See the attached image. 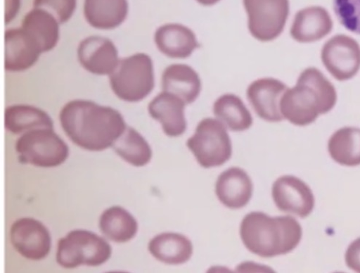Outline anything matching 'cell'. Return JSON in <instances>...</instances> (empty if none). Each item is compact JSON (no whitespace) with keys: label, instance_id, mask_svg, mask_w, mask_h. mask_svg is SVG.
<instances>
[{"label":"cell","instance_id":"obj_1","mask_svg":"<svg viewBox=\"0 0 360 273\" xmlns=\"http://www.w3.org/2000/svg\"><path fill=\"white\" fill-rule=\"evenodd\" d=\"M59 119L72 143L91 151L112 147L127 127L117 110L84 100L67 103L60 112Z\"/></svg>","mask_w":360,"mask_h":273},{"label":"cell","instance_id":"obj_2","mask_svg":"<svg viewBox=\"0 0 360 273\" xmlns=\"http://www.w3.org/2000/svg\"><path fill=\"white\" fill-rule=\"evenodd\" d=\"M337 102L333 84L321 71L309 68L300 75L296 85L288 89L280 101V110L294 125L314 122L319 115L330 112Z\"/></svg>","mask_w":360,"mask_h":273},{"label":"cell","instance_id":"obj_3","mask_svg":"<svg viewBox=\"0 0 360 273\" xmlns=\"http://www.w3.org/2000/svg\"><path fill=\"white\" fill-rule=\"evenodd\" d=\"M240 236L255 255L271 258L293 250L301 242L302 227L292 217H271L262 212H252L243 220Z\"/></svg>","mask_w":360,"mask_h":273},{"label":"cell","instance_id":"obj_4","mask_svg":"<svg viewBox=\"0 0 360 273\" xmlns=\"http://www.w3.org/2000/svg\"><path fill=\"white\" fill-rule=\"evenodd\" d=\"M114 94L124 101H142L155 87L154 66L150 56L138 53L120 60L110 75Z\"/></svg>","mask_w":360,"mask_h":273},{"label":"cell","instance_id":"obj_5","mask_svg":"<svg viewBox=\"0 0 360 273\" xmlns=\"http://www.w3.org/2000/svg\"><path fill=\"white\" fill-rule=\"evenodd\" d=\"M112 248L102 237L86 230H73L58 243L56 261L59 265L72 269L81 265L96 267L111 257Z\"/></svg>","mask_w":360,"mask_h":273},{"label":"cell","instance_id":"obj_6","mask_svg":"<svg viewBox=\"0 0 360 273\" xmlns=\"http://www.w3.org/2000/svg\"><path fill=\"white\" fill-rule=\"evenodd\" d=\"M19 161L37 167H54L63 164L69 148L53 129H37L23 134L15 145Z\"/></svg>","mask_w":360,"mask_h":273},{"label":"cell","instance_id":"obj_7","mask_svg":"<svg viewBox=\"0 0 360 273\" xmlns=\"http://www.w3.org/2000/svg\"><path fill=\"white\" fill-rule=\"evenodd\" d=\"M198 164L205 168L221 166L230 160L232 144L226 126L218 120L200 122L187 141Z\"/></svg>","mask_w":360,"mask_h":273},{"label":"cell","instance_id":"obj_8","mask_svg":"<svg viewBox=\"0 0 360 273\" xmlns=\"http://www.w3.org/2000/svg\"><path fill=\"white\" fill-rule=\"evenodd\" d=\"M248 29L256 40L269 42L283 32L289 13V0H243Z\"/></svg>","mask_w":360,"mask_h":273},{"label":"cell","instance_id":"obj_9","mask_svg":"<svg viewBox=\"0 0 360 273\" xmlns=\"http://www.w3.org/2000/svg\"><path fill=\"white\" fill-rule=\"evenodd\" d=\"M321 58L328 71L340 82L352 79L360 69V46L349 36L339 34L330 39Z\"/></svg>","mask_w":360,"mask_h":273},{"label":"cell","instance_id":"obj_10","mask_svg":"<svg viewBox=\"0 0 360 273\" xmlns=\"http://www.w3.org/2000/svg\"><path fill=\"white\" fill-rule=\"evenodd\" d=\"M11 241L20 255L32 260L46 258L51 248L49 229L32 218L20 219L13 223L11 228Z\"/></svg>","mask_w":360,"mask_h":273},{"label":"cell","instance_id":"obj_11","mask_svg":"<svg viewBox=\"0 0 360 273\" xmlns=\"http://www.w3.org/2000/svg\"><path fill=\"white\" fill-rule=\"evenodd\" d=\"M272 197L280 210L301 218L309 216L314 208L315 200L309 186L292 175H285L274 182Z\"/></svg>","mask_w":360,"mask_h":273},{"label":"cell","instance_id":"obj_12","mask_svg":"<svg viewBox=\"0 0 360 273\" xmlns=\"http://www.w3.org/2000/svg\"><path fill=\"white\" fill-rule=\"evenodd\" d=\"M288 89L281 81L264 77L248 87L247 96L259 118L269 122H279L285 120L280 110V101Z\"/></svg>","mask_w":360,"mask_h":273},{"label":"cell","instance_id":"obj_13","mask_svg":"<svg viewBox=\"0 0 360 273\" xmlns=\"http://www.w3.org/2000/svg\"><path fill=\"white\" fill-rule=\"evenodd\" d=\"M78 61L89 72L96 75H110L119 63L118 51L108 38L91 36L79 43Z\"/></svg>","mask_w":360,"mask_h":273},{"label":"cell","instance_id":"obj_14","mask_svg":"<svg viewBox=\"0 0 360 273\" xmlns=\"http://www.w3.org/2000/svg\"><path fill=\"white\" fill-rule=\"evenodd\" d=\"M5 44V68L9 72H22L31 68L43 53L35 39L22 27L6 32Z\"/></svg>","mask_w":360,"mask_h":273},{"label":"cell","instance_id":"obj_15","mask_svg":"<svg viewBox=\"0 0 360 273\" xmlns=\"http://www.w3.org/2000/svg\"><path fill=\"white\" fill-rule=\"evenodd\" d=\"M186 106L176 95L163 91L150 103L148 112L153 119L162 124L167 136H179L184 134L187 129Z\"/></svg>","mask_w":360,"mask_h":273},{"label":"cell","instance_id":"obj_16","mask_svg":"<svg viewBox=\"0 0 360 273\" xmlns=\"http://www.w3.org/2000/svg\"><path fill=\"white\" fill-rule=\"evenodd\" d=\"M217 198L230 209H240L250 202L253 185L248 174L239 167H231L219 175L215 187Z\"/></svg>","mask_w":360,"mask_h":273},{"label":"cell","instance_id":"obj_17","mask_svg":"<svg viewBox=\"0 0 360 273\" xmlns=\"http://www.w3.org/2000/svg\"><path fill=\"white\" fill-rule=\"evenodd\" d=\"M333 26L329 13L322 7L313 6L297 13L290 34L298 43L309 44L321 40L329 34Z\"/></svg>","mask_w":360,"mask_h":273},{"label":"cell","instance_id":"obj_18","mask_svg":"<svg viewBox=\"0 0 360 273\" xmlns=\"http://www.w3.org/2000/svg\"><path fill=\"white\" fill-rule=\"evenodd\" d=\"M155 44L160 52L172 58H186L200 47L194 32L179 24H167L158 28Z\"/></svg>","mask_w":360,"mask_h":273},{"label":"cell","instance_id":"obj_19","mask_svg":"<svg viewBox=\"0 0 360 273\" xmlns=\"http://www.w3.org/2000/svg\"><path fill=\"white\" fill-rule=\"evenodd\" d=\"M164 91L174 94L186 105L194 103L202 91V81L198 72L185 64L168 66L162 75Z\"/></svg>","mask_w":360,"mask_h":273},{"label":"cell","instance_id":"obj_20","mask_svg":"<svg viewBox=\"0 0 360 273\" xmlns=\"http://www.w3.org/2000/svg\"><path fill=\"white\" fill-rule=\"evenodd\" d=\"M127 0H85L84 15L87 23L98 30H113L126 20Z\"/></svg>","mask_w":360,"mask_h":273},{"label":"cell","instance_id":"obj_21","mask_svg":"<svg viewBox=\"0 0 360 273\" xmlns=\"http://www.w3.org/2000/svg\"><path fill=\"white\" fill-rule=\"evenodd\" d=\"M151 255L158 261L168 265L187 262L193 255V244L185 236L176 233H162L149 243Z\"/></svg>","mask_w":360,"mask_h":273},{"label":"cell","instance_id":"obj_22","mask_svg":"<svg viewBox=\"0 0 360 273\" xmlns=\"http://www.w3.org/2000/svg\"><path fill=\"white\" fill-rule=\"evenodd\" d=\"M60 24L50 13L34 8L25 16L22 27L27 31L41 46L43 53L52 51L59 41Z\"/></svg>","mask_w":360,"mask_h":273},{"label":"cell","instance_id":"obj_23","mask_svg":"<svg viewBox=\"0 0 360 273\" xmlns=\"http://www.w3.org/2000/svg\"><path fill=\"white\" fill-rule=\"evenodd\" d=\"M5 126L15 134L43 128L53 129V122L44 110L29 105H14L5 113Z\"/></svg>","mask_w":360,"mask_h":273},{"label":"cell","instance_id":"obj_24","mask_svg":"<svg viewBox=\"0 0 360 273\" xmlns=\"http://www.w3.org/2000/svg\"><path fill=\"white\" fill-rule=\"evenodd\" d=\"M216 118L233 132H243L251 127L253 118L244 102L233 94H226L214 102Z\"/></svg>","mask_w":360,"mask_h":273},{"label":"cell","instance_id":"obj_25","mask_svg":"<svg viewBox=\"0 0 360 273\" xmlns=\"http://www.w3.org/2000/svg\"><path fill=\"white\" fill-rule=\"evenodd\" d=\"M99 227L103 235L115 243H126L135 237L138 224L124 208L113 206L107 209L100 217Z\"/></svg>","mask_w":360,"mask_h":273},{"label":"cell","instance_id":"obj_26","mask_svg":"<svg viewBox=\"0 0 360 273\" xmlns=\"http://www.w3.org/2000/svg\"><path fill=\"white\" fill-rule=\"evenodd\" d=\"M331 158L337 163L354 167L360 165V129L345 127L336 131L328 142Z\"/></svg>","mask_w":360,"mask_h":273},{"label":"cell","instance_id":"obj_27","mask_svg":"<svg viewBox=\"0 0 360 273\" xmlns=\"http://www.w3.org/2000/svg\"><path fill=\"white\" fill-rule=\"evenodd\" d=\"M114 151L128 163L135 167L148 165L152 158L150 145L136 130L127 127L112 146Z\"/></svg>","mask_w":360,"mask_h":273},{"label":"cell","instance_id":"obj_28","mask_svg":"<svg viewBox=\"0 0 360 273\" xmlns=\"http://www.w3.org/2000/svg\"><path fill=\"white\" fill-rule=\"evenodd\" d=\"M333 7L340 23L360 34V0H333Z\"/></svg>","mask_w":360,"mask_h":273},{"label":"cell","instance_id":"obj_29","mask_svg":"<svg viewBox=\"0 0 360 273\" xmlns=\"http://www.w3.org/2000/svg\"><path fill=\"white\" fill-rule=\"evenodd\" d=\"M33 6L50 13L60 25H63L68 23L74 14L77 0H34Z\"/></svg>","mask_w":360,"mask_h":273},{"label":"cell","instance_id":"obj_30","mask_svg":"<svg viewBox=\"0 0 360 273\" xmlns=\"http://www.w3.org/2000/svg\"><path fill=\"white\" fill-rule=\"evenodd\" d=\"M345 260L350 269L360 272V238L352 242L347 248Z\"/></svg>","mask_w":360,"mask_h":273},{"label":"cell","instance_id":"obj_31","mask_svg":"<svg viewBox=\"0 0 360 273\" xmlns=\"http://www.w3.org/2000/svg\"><path fill=\"white\" fill-rule=\"evenodd\" d=\"M20 6H21V0H6V23H11L17 15Z\"/></svg>","mask_w":360,"mask_h":273},{"label":"cell","instance_id":"obj_32","mask_svg":"<svg viewBox=\"0 0 360 273\" xmlns=\"http://www.w3.org/2000/svg\"><path fill=\"white\" fill-rule=\"evenodd\" d=\"M196 1L205 6H211L217 4L221 0H196Z\"/></svg>","mask_w":360,"mask_h":273}]
</instances>
